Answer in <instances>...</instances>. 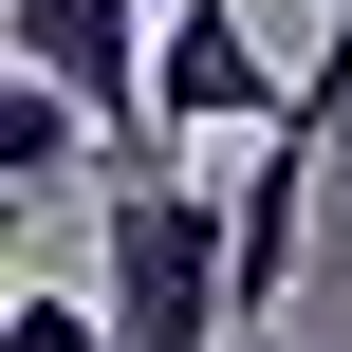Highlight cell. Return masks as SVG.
I'll return each mask as SVG.
<instances>
[{"instance_id": "1", "label": "cell", "mask_w": 352, "mask_h": 352, "mask_svg": "<svg viewBox=\"0 0 352 352\" xmlns=\"http://www.w3.org/2000/svg\"><path fill=\"white\" fill-rule=\"evenodd\" d=\"M93 297H111V352H241L223 204H204L186 167H111V186H93Z\"/></svg>"}, {"instance_id": "2", "label": "cell", "mask_w": 352, "mask_h": 352, "mask_svg": "<svg viewBox=\"0 0 352 352\" xmlns=\"http://www.w3.org/2000/svg\"><path fill=\"white\" fill-rule=\"evenodd\" d=\"M352 130L316 111H278V130H241V167H223V260H241V334L260 316H297V241H316V167H334Z\"/></svg>"}, {"instance_id": "3", "label": "cell", "mask_w": 352, "mask_h": 352, "mask_svg": "<svg viewBox=\"0 0 352 352\" xmlns=\"http://www.w3.org/2000/svg\"><path fill=\"white\" fill-rule=\"evenodd\" d=\"M297 74L260 56L241 0H167V148H223V130H278Z\"/></svg>"}, {"instance_id": "4", "label": "cell", "mask_w": 352, "mask_h": 352, "mask_svg": "<svg viewBox=\"0 0 352 352\" xmlns=\"http://www.w3.org/2000/svg\"><path fill=\"white\" fill-rule=\"evenodd\" d=\"M0 352H111V297H37V278H19V316H0Z\"/></svg>"}]
</instances>
